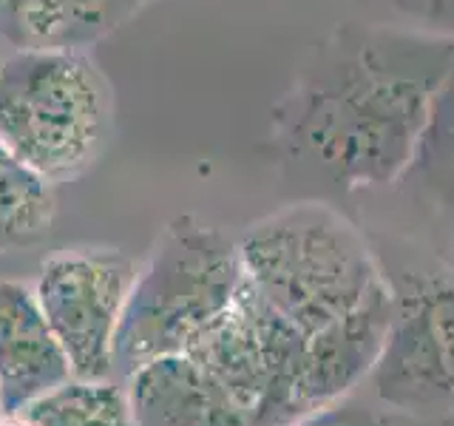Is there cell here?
<instances>
[{
	"label": "cell",
	"mask_w": 454,
	"mask_h": 426,
	"mask_svg": "<svg viewBox=\"0 0 454 426\" xmlns=\"http://www.w3.org/2000/svg\"><path fill=\"white\" fill-rule=\"evenodd\" d=\"M122 387L137 426H247L239 404L188 352L137 367Z\"/></svg>",
	"instance_id": "obj_10"
},
{
	"label": "cell",
	"mask_w": 454,
	"mask_h": 426,
	"mask_svg": "<svg viewBox=\"0 0 454 426\" xmlns=\"http://www.w3.org/2000/svg\"><path fill=\"white\" fill-rule=\"evenodd\" d=\"M20 415L32 426H137L125 387L111 378H68Z\"/></svg>",
	"instance_id": "obj_14"
},
{
	"label": "cell",
	"mask_w": 454,
	"mask_h": 426,
	"mask_svg": "<svg viewBox=\"0 0 454 426\" xmlns=\"http://www.w3.org/2000/svg\"><path fill=\"white\" fill-rule=\"evenodd\" d=\"M247 281L304 335L358 310L389 276L366 236L324 202H293L239 239Z\"/></svg>",
	"instance_id": "obj_2"
},
{
	"label": "cell",
	"mask_w": 454,
	"mask_h": 426,
	"mask_svg": "<svg viewBox=\"0 0 454 426\" xmlns=\"http://www.w3.org/2000/svg\"><path fill=\"white\" fill-rule=\"evenodd\" d=\"M151 4L156 0H0V40L9 49H89Z\"/></svg>",
	"instance_id": "obj_11"
},
{
	"label": "cell",
	"mask_w": 454,
	"mask_h": 426,
	"mask_svg": "<svg viewBox=\"0 0 454 426\" xmlns=\"http://www.w3.org/2000/svg\"><path fill=\"white\" fill-rule=\"evenodd\" d=\"M392 321L372 369L375 395L411 415L454 412V273L389 276Z\"/></svg>",
	"instance_id": "obj_6"
},
{
	"label": "cell",
	"mask_w": 454,
	"mask_h": 426,
	"mask_svg": "<svg viewBox=\"0 0 454 426\" xmlns=\"http://www.w3.org/2000/svg\"><path fill=\"white\" fill-rule=\"evenodd\" d=\"M57 217L54 185L0 142V256L35 248Z\"/></svg>",
	"instance_id": "obj_13"
},
{
	"label": "cell",
	"mask_w": 454,
	"mask_h": 426,
	"mask_svg": "<svg viewBox=\"0 0 454 426\" xmlns=\"http://www.w3.org/2000/svg\"><path fill=\"white\" fill-rule=\"evenodd\" d=\"M134 276V262L111 248H71L40 264L32 288L74 378L114 375L117 335Z\"/></svg>",
	"instance_id": "obj_7"
},
{
	"label": "cell",
	"mask_w": 454,
	"mask_h": 426,
	"mask_svg": "<svg viewBox=\"0 0 454 426\" xmlns=\"http://www.w3.org/2000/svg\"><path fill=\"white\" fill-rule=\"evenodd\" d=\"M114 131V89L80 46H26L0 57V142L51 185L77 179Z\"/></svg>",
	"instance_id": "obj_3"
},
{
	"label": "cell",
	"mask_w": 454,
	"mask_h": 426,
	"mask_svg": "<svg viewBox=\"0 0 454 426\" xmlns=\"http://www.w3.org/2000/svg\"><path fill=\"white\" fill-rule=\"evenodd\" d=\"M245 412L247 426L301 418L307 335L245 279L236 302L188 350Z\"/></svg>",
	"instance_id": "obj_5"
},
{
	"label": "cell",
	"mask_w": 454,
	"mask_h": 426,
	"mask_svg": "<svg viewBox=\"0 0 454 426\" xmlns=\"http://www.w3.org/2000/svg\"><path fill=\"white\" fill-rule=\"evenodd\" d=\"M397 185L454 231V63L437 85L411 162Z\"/></svg>",
	"instance_id": "obj_12"
},
{
	"label": "cell",
	"mask_w": 454,
	"mask_h": 426,
	"mask_svg": "<svg viewBox=\"0 0 454 426\" xmlns=\"http://www.w3.org/2000/svg\"><path fill=\"white\" fill-rule=\"evenodd\" d=\"M68 359L46 321L32 284L0 279V398L4 412H23L40 395L66 383Z\"/></svg>",
	"instance_id": "obj_8"
},
{
	"label": "cell",
	"mask_w": 454,
	"mask_h": 426,
	"mask_svg": "<svg viewBox=\"0 0 454 426\" xmlns=\"http://www.w3.org/2000/svg\"><path fill=\"white\" fill-rule=\"evenodd\" d=\"M392 321V284L335 324L307 335L301 375V415L340 401L352 387L372 375Z\"/></svg>",
	"instance_id": "obj_9"
},
{
	"label": "cell",
	"mask_w": 454,
	"mask_h": 426,
	"mask_svg": "<svg viewBox=\"0 0 454 426\" xmlns=\"http://www.w3.org/2000/svg\"><path fill=\"white\" fill-rule=\"evenodd\" d=\"M245 279L239 239L196 217L170 219L128 293L114 375L188 350L231 310Z\"/></svg>",
	"instance_id": "obj_4"
},
{
	"label": "cell",
	"mask_w": 454,
	"mask_h": 426,
	"mask_svg": "<svg viewBox=\"0 0 454 426\" xmlns=\"http://www.w3.org/2000/svg\"><path fill=\"white\" fill-rule=\"evenodd\" d=\"M454 43L364 23L318 49L276 108L281 154L344 191L403 179Z\"/></svg>",
	"instance_id": "obj_1"
},
{
	"label": "cell",
	"mask_w": 454,
	"mask_h": 426,
	"mask_svg": "<svg viewBox=\"0 0 454 426\" xmlns=\"http://www.w3.org/2000/svg\"><path fill=\"white\" fill-rule=\"evenodd\" d=\"M0 426H32V423L20 412H14V415H0Z\"/></svg>",
	"instance_id": "obj_17"
},
{
	"label": "cell",
	"mask_w": 454,
	"mask_h": 426,
	"mask_svg": "<svg viewBox=\"0 0 454 426\" xmlns=\"http://www.w3.org/2000/svg\"><path fill=\"white\" fill-rule=\"evenodd\" d=\"M0 46H4V40H0ZM4 54H6V51H4V49H0V57H4Z\"/></svg>",
	"instance_id": "obj_19"
},
{
	"label": "cell",
	"mask_w": 454,
	"mask_h": 426,
	"mask_svg": "<svg viewBox=\"0 0 454 426\" xmlns=\"http://www.w3.org/2000/svg\"><path fill=\"white\" fill-rule=\"evenodd\" d=\"M0 415H6V412H4V398H0Z\"/></svg>",
	"instance_id": "obj_18"
},
{
	"label": "cell",
	"mask_w": 454,
	"mask_h": 426,
	"mask_svg": "<svg viewBox=\"0 0 454 426\" xmlns=\"http://www.w3.org/2000/svg\"><path fill=\"white\" fill-rule=\"evenodd\" d=\"M369 23L454 43V0H355Z\"/></svg>",
	"instance_id": "obj_15"
},
{
	"label": "cell",
	"mask_w": 454,
	"mask_h": 426,
	"mask_svg": "<svg viewBox=\"0 0 454 426\" xmlns=\"http://www.w3.org/2000/svg\"><path fill=\"white\" fill-rule=\"evenodd\" d=\"M287 426H389L375 409H369L364 404H349V401H335L324 409L309 412V415L295 418Z\"/></svg>",
	"instance_id": "obj_16"
}]
</instances>
